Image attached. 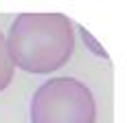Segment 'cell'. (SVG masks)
<instances>
[{
    "label": "cell",
    "instance_id": "obj_3",
    "mask_svg": "<svg viewBox=\"0 0 127 123\" xmlns=\"http://www.w3.org/2000/svg\"><path fill=\"white\" fill-rule=\"evenodd\" d=\"M13 70H15V66H13L9 49H7V40L0 33V90H4V88L11 84Z\"/></svg>",
    "mask_w": 127,
    "mask_h": 123
},
{
    "label": "cell",
    "instance_id": "obj_1",
    "mask_svg": "<svg viewBox=\"0 0 127 123\" xmlns=\"http://www.w3.org/2000/svg\"><path fill=\"white\" fill-rule=\"evenodd\" d=\"M4 40L13 66L33 75L62 68L75 49V31L64 13H20Z\"/></svg>",
    "mask_w": 127,
    "mask_h": 123
},
{
    "label": "cell",
    "instance_id": "obj_2",
    "mask_svg": "<svg viewBox=\"0 0 127 123\" xmlns=\"http://www.w3.org/2000/svg\"><path fill=\"white\" fill-rule=\"evenodd\" d=\"M94 97L75 77L48 79L31 99V123H94Z\"/></svg>",
    "mask_w": 127,
    "mask_h": 123
}]
</instances>
